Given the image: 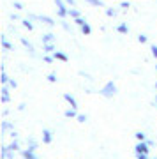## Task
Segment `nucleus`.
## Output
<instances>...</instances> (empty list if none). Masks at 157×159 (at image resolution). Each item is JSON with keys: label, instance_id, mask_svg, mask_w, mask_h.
<instances>
[{"label": "nucleus", "instance_id": "1", "mask_svg": "<svg viewBox=\"0 0 157 159\" xmlns=\"http://www.w3.org/2000/svg\"><path fill=\"white\" fill-rule=\"evenodd\" d=\"M115 92H117V89H115V85H113L111 81H110V83H106V87L102 89V94H104L106 97H111Z\"/></svg>", "mask_w": 157, "mask_h": 159}, {"label": "nucleus", "instance_id": "2", "mask_svg": "<svg viewBox=\"0 0 157 159\" xmlns=\"http://www.w3.org/2000/svg\"><path fill=\"white\" fill-rule=\"evenodd\" d=\"M136 150H138V154H146V145L145 143H140V145L136 147Z\"/></svg>", "mask_w": 157, "mask_h": 159}, {"label": "nucleus", "instance_id": "3", "mask_svg": "<svg viewBox=\"0 0 157 159\" xmlns=\"http://www.w3.org/2000/svg\"><path fill=\"white\" fill-rule=\"evenodd\" d=\"M44 142H46V143H50V142H51V134L48 133V131L44 133Z\"/></svg>", "mask_w": 157, "mask_h": 159}, {"label": "nucleus", "instance_id": "4", "mask_svg": "<svg viewBox=\"0 0 157 159\" xmlns=\"http://www.w3.org/2000/svg\"><path fill=\"white\" fill-rule=\"evenodd\" d=\"M81 29H83L85 34H90V27H88V25H81Z\"/></svg>", "mask_w": 157, "mask_h": 159}, {"label": "nucleus", "instance_id": "5", "mask_svg": "<svg viewBox=\"0 0 157 159\" xmlns=\"http://www.w3.org/2000/svg\"><path fill=\"white\" fill-rule=\"evenodd\" d=\"M65 99H67V101L71 102V104H73L74 108H76V102H74V99H73V97H71V96H65Z\"/></svg>", "mask_w": 157, "mask_h": 159}, {"label": "nucleus", "instance_id": "6", "mask_svg": "<svg viewBox=\"0 0 157 159\" xmlns=\"http://www.w3.org/2000/svg\"><path fill=\"white\" fill-rule=\"evenodd\" d=\"M87 2H90V4H94V6H101V2H99V0H87Z\"/></svg>", "mask_w": 157, "mask_h": 159}, {"label": "nucleus", "instance_id": "7", "mask_svg": "<svg viewBox=\"0 0 157 159\" xmlns=\"http://www.w3.org/2000/svg\"><path fill=\"white\" fill-rule=\"evenodd\" d=\"M55 57H58V58H62V60H67V57H65V55H62V53H56Z\"/></svg>", "mask_w": 157, "mask_h": 159}, {"label": "nucleus", "instance_id": "8", "mask_svg": "<svg viewBox=\"0 0 157 159\" xmlns=\"http://www.w3.org/2000/svg\"><path fill=\"white\" fill-rule=\"evenodd\" d=\"M136 138H138V140H143V138H145V134H143V133H138V134H136Z\"/></svg>", "mask_w": 157, "mask_h": 159}, {"label": "nucleus", "instance_id": "9", "mask_svg": "<svg viewBox=\"0 0 157 159\" xmlns=\"http://www.w3.org/2000/svg\"><path fill=\"white\" fill-rule=\"evenodd\" d=\"M27 159H35V157H34V156H32L30 152H27Z\"/></svg>", "mask_w": 157, "mask_h": 159}, {"label": "nucleus", "instance_id": "10", "mask_svg": "<svg viewBox=\"0 0 157 159\" xmlns=\"http://www.w3.org/2000/svg\"><path fill=\"white\" fill-rule=\"evenodd\" d=\"M152 51H154V55L157 57V46H154V48H152Z\"/></svg>", "mask_w": 157, "mask_h": 159}, {"label": "nucleus", "instance_id": "11", "mask_svg": "<svg viewBox=\"0 0 157 159\" xmlns=\"http://www.w3.org/2000/svg\"><path fill=\"white\" fill-rule=\"evenodd\" d=\"M138 159H145V156H140V157H138Z\"/></svg>", "mask_w": 157, "mask_h": 159}]
</instances>
